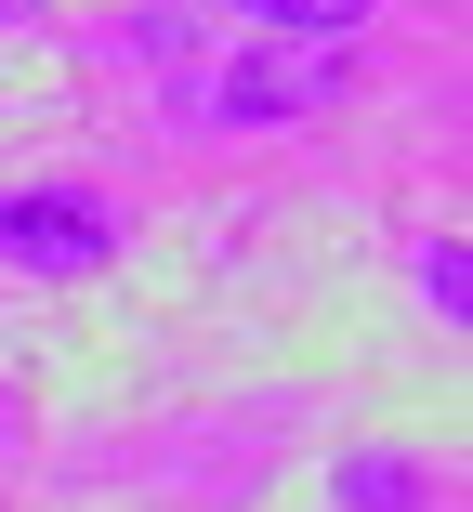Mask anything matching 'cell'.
Segmentation results:
<instances>
[{
  "mask_svg": "<svg viewBox=\"0 0 473 512\" xmlns=\"http://www.w3.org/2000/svg\"><path fill=\"white\" fill-rule=\"evenodd\" d=\"M329 92H342V66L329 53H303V40H224L211 66H171V106H198L211 132H290V119H329Z\"/></svg>",
  "mask_w": 473,
  "mask_h": 512,
  "instance_id": "1",
  "label": "cell"
},
{
  "mask_svg": "<svg viewBox=\"0 0 473 512\" xmlns=\"http://www.w3.org/2000/svg\"><path fill=\"white\" fill-rule=\"evenodd\" d=\"M0 263L14 276H106L119 263V197L92 184H0Z\"/></svg>",
  "mask_w": 473,
  "mask_h": 512,
  "instance_id": "2",
  "label": "cell"
},
{
  "mask_svg": "<svg viewBox=\"0 0 473 512\" xmlns=\"http://www.w3.org/2000/svg\"><path fill=\"white\" fill-rule=\"evenodd\" d=\"M224 14L250 27V40H303V53H329V40H355L382 0H224Z\"/></svg>",
  "mask_w": 473,
  "mask_h": 512,
  "instance_id": "3",
  "label": "cell"
},
{
  "mask_svg": "<svg viewBox=\"0 0 473 512\" xmlns=\"http://www.w3.org/2000/svg\"><path fill=\"white\" fill-rule=\"evenodd\" d=\"M329 499H342V512H434L447 486H434L421 460H342V473H329Z\"/></svg>",
  "mask_w": 473,
  "mask_h": 512,
  "instance_id": "4",
  "label": "cell"
},
{
  "mask_svg": "<svg viewBox=\"0 0 473 512\" xmlns=\"http://www.w3.org/2000/svg\"><path fill=\"white\" fill-rule=\"evenodd\" d=\"M421 302H434L447 329L473 316V250H460V237H434V250H421Z\"/></svg>",
  "mask_w": 473,
  "mask_h": 512,
  "instance_id": "5",
  "label": "cell"
},
{
  "mask_svg": "<svg viewBox=\"0 0 473 512\" xmlns=\"http://www.w3.org/2000/svg\"><path fill=\"white\" fill-rule=\"evenodd\" d=\"M27 14H40V0H0V27H27Z\"/></svg>",
  "mask_w": 473,
  "mask_h": 512,
  "instance_id": "6",
  "label": "cell"
},
{
  "mask_svg": "<svg viewBox=\"0 0 473 512\" xmlns=\"http://www.w3.org/2000/svg\"><path fill=\"white\" fill-rule=\"evenodd\" d=\"M0 447H14V394H0Z\"/></svg>",
  "mask_w": 473,
  "mask_h": 512,
  "instance_id": "7",
  "label": "cell"
}]
</instances>
